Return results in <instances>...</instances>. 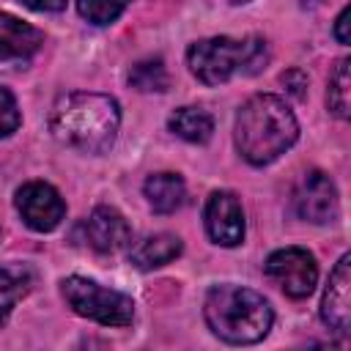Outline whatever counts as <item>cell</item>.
<instances>
[{
    "mask_svg": "<svg viewBox=\"0 0 351 351\" xmlns=\"http://www.w3.org/2000/svg\"><path fill=\"white\" fill-rule=\"evenodd\" d=\"M203 225H206V233L214 244L239 247L244 241V230H247L239 195L230 189L211 192L206 200V208H203Z\"/></svg>",
    "mask_w": 351,
    "mask_h": 351,
    "instance_id": "9",
    "label": "cell"
},
{
    "mask_svg": "<svg viewBox=\"0 0 351 351\" xmlns=\"http://www.w3.org/2000/svg\"><path fill=\"white\" fill-rule=\"evenodd\" d=\"M44 33L8 11H0V60H25L38 52Z\"/></svg>",
    "mask_w": 351,
    "mask_h": 351,
    "instance_id": "12",
    "label": "cell"
},
{
    "mask_svg": "<svg viewBox=\"0 0 351 351\" xmlns=\"http://www.w3.org/2000/svg\"><path fill=\"white\" fill-rule=\"evenodd\" d=\"M143 195L148 197V206L156 214H173L186 200V184H184V178L178 173L162 170V173H151L145 178Z\"/></svg>",
    "mask_w": 351,
    "mask_h": 351,
    "instance_id": "13",
    "label": "cell"
},
{
    "mask_svg": "<svg viewBox=\"0 0 351 351\" xmlns=\"http://www.w3.org/2000/svg\"><path fill=\"white\" fill-rule=\"evenodd\" d=\"M299 137V121L285 99L274 93H255L250 96L233 123V140L241 154L255 167L271 165L280 159Z\"/></svg>",
    "mask_w": 351,
    "mask_h": 351,
    "instance_id": "1",
    "label": "cell"
},
{
    "mask_svg": "<svg viewBox=\"0 0 351 351\" xmlns=\"http://www.w3.org/2000/svg\"><path fill=\"white\" fill-rule=\"evenodd\" d=\"M60 293L66 299V304L82 315V318H90L96 324H104V326H129L134 321V302L132 296L115 291V288H107L90 277H80V274H71L60 282Z\"/></svg>",
    "mask_w": 351,
    "mask_h": 351,
    "instance_id": "5",
    "label": "cell"
},
{
    "mask_svg": "<svg viewBox=\"0 0 351 351\" xmlns=\"http://www.w3.org/2000/svg\"><path fill=\"white\" fill-rule=\"evenodd\" d=\"M85 241L101 252V255H112L118 250H123L132 241V228L126 222V217L112 208V206H96L85 222Z\"/></svg>",
    "mask_w": 351,
    "mask_h": 351,
    "instance_id": "11",
    "label": "cell"
},
{
    "mask_svg": "<svg viewBox=\"0 0 351 351\" xmlns=\"http://www.w3.org/2000/svg\"><path fill=\"white\" fill-rule=\"evenodd\" d=\"M280 80H282V85L288 88V93H293L296 99H302V96H304V88H307V77H304L299 69H291V71H285Z\"/></svg>",
    "mask_w": 351,
    "mask_h": 351,
    "instance_id": "21",
    "label": "cell"
},
{
    "mask_svg": "<svg viewBox=\"0 0 351 351\" xmlns=\"http://www.w3.org/2000/svg\"><path fill=\"white\" fill-rule=\"evenodd\" d=\"M129 85L140 93H162L170 85L162 58H143L129 69Z\"/></svg>",
    "mask_w": 351,
    "mask_h": 351,
    "instance_id": "17",
    "label": "cell"
},
{
    "mask_svg": "<svg viewBox=\"0 0 351 351\" xmlns=\"http://www.w3.org/2000/svg\"><path fill=\"white\" fill-rule=\"evenodd\" d=\"M14 206L22 217V222L36 233L55 230L66 217V203L60 192L47 181H27L16 189Z\"/></svg>",
    "mask_w": 351,
    "mask_h": 351,
    "instance_id": "8",
    "label": "cell"
},
{
    "mask_svg": "<svg viewBox=\"0 0 351 351\" xmlns=\"http://www.w3.org/2000/svg\"><path fill=\"white\" fill-rule=\"evenodd\" d=\"M36 271L25 263H8L0 266V326L11 318L14 307L33 291Z\"/></svg>",
    "mask_w": 351,
    "mask_h": 351,
    "instance_id": "15",
    "label": "cell"
},
{
    "mask_svg": "<svg viewBox=\"0 0 351 351\" xmlns=\"http://www.w3.org/2000/svg\"><path fill=\"white\" fill-rule=\"evenodd\" d=\"M269 44L261 36H211L192 41L186 66L203 85H222L233 77H252L269 66Z\"/></svg>",
    "mask_w": 351,
    "mask_h": 351,
    "instance_id": "4",
    "label": "cell"
},
{
    "mask_svg": "<svg viewBox=\"0 0 351 351\" xmlns=\"http://www.w3.org/2000/svg\"><path fill=\"white\" fill-rule=\"evenodd\" d=\"M77 11H80V16H82V19H88L90 25H110V22H115V19L126 11V5H123V3L82 0V3H77Z\"/></svg>",
    "mask_w": 351,
    "mask_h": 351,
    "instance_id": "19",
    "label": "cell"
},
{
    "mask_svg": "<svg viewBox=\"0 0 351 351\" xmlns=\"http://www.w3.org/2000/svg\"><path fill=\"white\" fill-rule=\"evenodd\" d=\"M348 288H351V255H343L335 263V269L329 271V280H326V288H324V299H321V318L340 337H346L348 329H351Z\"/></svg>",
    "mask_w": 351,
    "mask_h": 351,
    "instance_id": "10",
    "label": "cell"
},
{
    "mask_svg": "<svg viewBox=\"0 0 351 351\" xmlns=\"http://www.w3.org/2000/svg\"><path fill=\"white\" fill-rule=\"evenodd\" d=\"M351 19V5H346L340 14H337V19H335V38L340 41V44H348L351 41V36H348V22Z\"/></svg>",
    "mask_w": 351,
    "mask_h": 351,
    "instance_id": "22",
    "label": "cell"
},
{
    "mask_svg": "<svg viewBox=\"0 0 351 351\" xmlns=\"http://www.w3.org/2000/svg\"><path fill=\"white\" fill-rule=\"evenodd\" d=\"M203 318L208 329L230 346L261 343L274 324L271 304L258 291L233 282L208 288L203 299Z\"/></svg>",
    "mask_w": 351,
    "mask_h": 351,
    "instance_id": "3",
    "label": "cell"
},
{
    "mask_svg": "<svg viewBox=\"0 0 351 351\" xmlns=\"http://www.w3.org/2000/svg\"><path fill=\"white\" fill-rule=\"evenodd\" d=\"M19 123H22V112L14 93L8 88H0V140L11 137L19 129Z\"/></svg>",
    "mask_w": 351,
    "mask_h": 351,
    "instance_id": "20",
    "label": "cell"
},
{
    "mask_svg": "<svg viewBox=\"0 0 351 351\" xmlns=\"http://www.w3.org/2000/svg\"><path fill=\"white\" fill-rule=\"evenodd\" d=\"M25 5L33 11H63L66 8V3H25Z\"/></svg>",
    "mask_w": 351,
    "mask_h": 351,
    "instance_id": "23",
    "label": "cell"
},
{
    "mask_svg": "<svg viewBox=\"0 0 351 351\" xmlns=\"http://www.w3.org/2000/svg\"><path fill=\"white\" fill-rule=\"evenodd\" d=\"M291 203H293L296 217L304 222H313V225L335 222L337 211H340L337 186L324 170H307L296 181V186L291 192Z\"/></svg>",
    "mask_w": 351,
    "mask_h": 351,
    "instance_id": "7",
    "label": "cell"
},
{
    "mask_svg": "<svg viewBox=\"0 0 351 351\" xmlns=\"http://www.w3.org/2000/svg\"><path fill=\"white\" fill-rule=\"evenodd\" d=\"M167 129L186 143H208L214 134V118L203 107H178L167 118Z\"/></svg>",
    "mask_w": 351,
    "mask_h": 351,
    "instance_id": "16",
    "label": "cell"
},
{
    "mask_svg": "<svg viewBox=\"0 0 351 351\" xmlns=\"http://www.w3.org/2000/svg\"><path fill=\"white\" fill-rule=\"evenodd\" d=\"M266 277L291 299H304L313 293L318 282L315 255L304 247H282L274 250L263 263Z\"/></svg>",
    "mask_w": 351,
    "mask_h": 351,
    "instance_id": "6",
    "label": "cell"
},
{
    "mask_svg": "<svg viewBox=\"0 0 351 351\" xmlns=\"http://www.w3.org/2000/svg\"><path fill=\"white\" fill-rule=\"evenodd\" d=\"M313 351H346L343 343H318Z\"/></svg>",
    "mask_w": 351,
    "mask_h": 351,
    "instance_id": "24",
    "label": "cell"
},
{
    "mask_svg": "<svg viewBox=\"0 0 351 351\" xmlns=\"http://www.w3.org/2000/svg\"><path fill=\"white\" fill-rule=\"evenodd\" d=\"M121 126V107L107 93L74 90L55 101L49 115L52 134L82 154H104Z\"/></svg>",
    "mask_w": 351,
    "mask_h": 351,
    "instance_id": "2",
    "label": "cell"
},
{
    "mask_svg": "<svg viewBox=\"0 0 351 351\" xmlns=\"http://www.w3.org/2000/svg\"><path fill=\"white\" fill-rule=\"evenodd\" d=\"M181 250H184V244L176 233H154V236H148L132 247L129 261H132V266L148 271V269L167 266L170 261H176L181 255Z\"/></svg>",
    "mask_w": 351,
    "mask_h": 351,
    "instance_id": "14",
    "label": "cell"
},
{
    "mask_svg": "<svg viewBox=\"0 0 351 351\" xmlns=\"http://www.w3.org/2000/svg\"><path fill=\"white\" fill-rule=\"evenodd\" d=\"M348 58H340L329 74V90H326V104H329V112L337 115L340 121L348 118V107H351V93H348Z\"/></svg>",
    "mask_w": 351,
    "mask_h": 351,
    "instance_id": "18",
    "label": "cell"
}]
</instances>
